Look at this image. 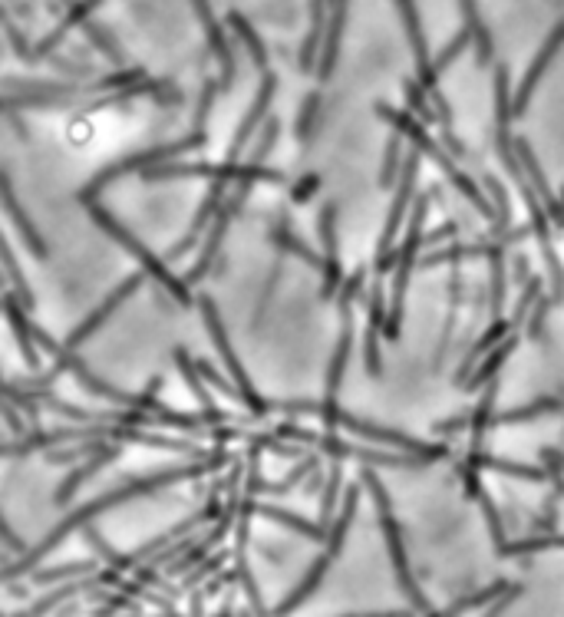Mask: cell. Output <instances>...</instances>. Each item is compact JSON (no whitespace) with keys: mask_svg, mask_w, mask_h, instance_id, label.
<instances>
[{"mask_svg":"<svg viewBox=\"0 0 564 617\" xmlns=\"http://www.w3.org/2000/svg\"><path fill=\"white\" fill-rule=\"evenodd\" d=\"M380 525H383V538H386V548H390V561H393V575H396V585L403 588V594L413 604V611H423V614H433V604L426 601V594L419 591L413 571H409V558H406V548H403V532H400V522L393 519V509H380Z\"/></svg>","mask_w":564,"mask_h":617,"instance_id":"cell-10","label":"cell"},{"mask_svg":"<svg viewBox=\"0 0 564 617\" xmlns=\"http://www.w3.org/2000/svg\"><path fill=\"white\" fill-rule=\"evenodd\" d=\"M278 410L284 413H314L320 423L327 426H337V429H350L353 436H363V439H373V443H383V446H396V449H406V453H416L423 456L426 462L429 459H442L449 453L446 446H429V443H419V439L400 433V429H386V426H373L367 420H357L353 413L340 410L337 400H327L324 403H307V400H294V403H281Z\"/></svg>","mask_w":564,"mask_h":617,"instance_id":"cell-2","label":"cell"},{"mask_svg":"<svg viewBox=\"0 0 564 617\" xmlns=\"http://www.w3.org/2000/svg\"><path fill=\"white\" fill-rule=\"evenodd\" d=\"M357 502H360V489L350 486L347 489V499H344V512L337 515L334 522H330V538H327V555H340V548H344V538L350 532V522L353 515H357Z\"/></svg>","mask_w":564,"mask_h":617,"instance_id":"cell-35","label":"cell"},{"mask_svg":"<svg viewBox=\"0 0 564 617\" xmlns=\"http://www.w3.org/2000/svg\"><path fill=\"white\" fill-rule=\"evenodd\" d=\"M228 27L238 33V40H241V43H245V50L251 53L254 66H258V70H268V50H264L261 37H258V33H254V27L248 24L245 17L238 14V10H231V14H228Z\"/></svg>","mask_w":564,"mask_h":617,"instance_id":"cell-37","label":"cell"},{"mask_svg":"<svg viewBox=\"0 0 564 617\" xmlns=\"http://www.w3.org/2000/svg\"><path fill=\"white\" fill-rule=\"evenodd\" d=\"M466 466L479 469V472L492 469V472H502V476H515V479H528V482H551V469H535V466H525V462L499 459V456L482 453V449H469Z\"/></svg>","mask_w":564,"mask_h":617,"instance_id":"cell-22","label":"cell"},{"mask_svg":"<svg viewBox=\"0 0 564 617\" xmlns=\"http://www.w3.org/2000/svg\"><path fill=\"white\" fill-rule=\"evenodd\" d=\"M327 17H330V0H311V30L304 37V47H301V70H314L317 63V50H320V40L327 37Z\"/></svg>","mask_w":564,"mask_h":617,"instance_id":"cell-27","label":"cell"},{"mask_svg":"<svg viewBox=\"0 0 564 617\" xmlns=\"http://www.w3.org/2000/svg\"><path fill=\"white\" fill-rule=\"evenodd\" d=\"M564 47V20L561 24L555 27L548 33V40H545V47H541V53L535 57V63L528 66V73H525V80H522V86H518L515 90V116H522L525 109H528V99H532V93H535V86H538V80L541 76H545V70H548V63L555 60V53Z\"/></svg>","mask_w":564,"mask_h":617,"instance_id":"cell-16","label":"cell"},{"mask_svg":"<svg viewBox=\"0 0 564 617\" xmlns=\"http://www.w3.org/2000/svg\"><path fill=\"white\" fill-rule=\"evenodd\" d=\"M238 581L245 585L248 591V601H251V608L254 614H264V604H261V594H258V585H254V578H251V571H248V561H245V548H238Z\"/></svg>","mask_w":564,"mask_h":617,"instance_id":"cell-49","label":"cell"},{"mask_svg":"<svg viewBox=\"0 0 564 617\" xmlns=\"http://www.w3.org/2000/svg\"><path fill=\"white\" fill-rule=\"evenodd\" d=\"M505 588H508L505 581H495V585L482 588L479 594H469V598H462V601H456V604H449V608H446V614H466V611H475V608H482L485 601L499 598V594H502Z\"/></svg>","mask_w":564,"mask_h":617,"instance_id":"cell-45","label":"cell"},{"mask_svg":"<svg viewBox=\"0 0 564 617\" xmlns=\"http://www.w3.org/2000/svg\"><path fill=\"white\" fill-rule=\"evenodd\" d=\"M317 489H320V466L307 476V492H317Z\"/></svg>","mask_w":564,"mask_h":617,"instance_id":"cell-63","label":"cell"},{"mask_svg":"<svg viewBox=\"0 0 564 617\" xmlns=\"http://www.w3.org/2000/svg\"><path fill=\"white\" fill-rule=\"evenodd\" d=\"M489 311L499 317L502 314V301H505V241H489Z\"/></svg>","mask_w":564,"mask_h":617,"instance_id":"cell-31","label":"cell"},{"mask_svg":"<svg viewBox=\"0 0 564 617\" xmlns=\"http://www.w3.org/2000/svg\"><path fill=\"white\" fill-rule=\"evenodd\" d=\"M231 215H235V208H231V205L225 202V208H221V212L215 215V222L208 225V228H212V235L205 238L202 251H198V264H195L192 271H188L185 284H198V281L205 278L208 271H212V261L218 258V248H221V241H225V231H228V222H231Z\"/></svg>","mask_w":564,"mask_h":617,"instance_id":"cell-25","label":"cell"},{"mask_svg":"<svg viewBox=\"0 0 564 617\" xmlns=\"http://www.w3.org/2000/svg\"><path fill=\"white\" fill-rule=\"evenodd\" d=\"M83 205H86V212L93 215V222H96L99 228H103L106 235L116 241V245H123V248L129 251V255H132V258H136V261L142 264V271H146L149 278L156 281V284H159V288H162L165 294H172V301H179V304H185V307L192 304V294H188V284H185V278H182V281L175 278V274H172L169 268H165V261H162V258H156V255H152V251H149L146 245H142V241H139L136 235H132V231H126L123 225H119L116 218L109 215L106 208L96 202V198H86Z\"/></svg>","mask_w":564,"mask_h":617,"instance_id":"cell-4","label":"cell"},{"mask_svg":"<svg viewBox=\"0 0 564 617\" xmlns=\"http://www.w3.org/2000/svg\"><path fill=\"white\" fill-rule=\"evenodd\" d=\"M20 406L14 403V400H7V406H4V420H7V429H10V433H14V436H24L27 433V426H24V420H20Z\"/></svg>","mask_w":564,"mask_h":617,"instance_id":"cell-57","label":"cell"},{"mask_svg":"<svg viewBox=\"0 0 564 617\" xmlns=\"http://www.w3.org/2000/svg\"><path fill=\"white\" fill-rule=\"evenodd\" d=\"M317 228H320V241H324V288H320V297L330 301V297L340 291V284H344V274H340V261H337V205L334 202L320 208Z\"/></svg>","mask_w":564,"mask_h":617,"instance_id":"cell-14","label":"cell"},{"mask_svg":"<svg viewBox=\"0 0 564 617\" xmlns=\"http://www.w3.org/2000/svg\"><path fill=\"white\" fill-rule=\"evenodd\" d=\"M215 90H218L215 83H205V90H202V106H198V116H195V126H198V129H202L205 116H208V109H212V103H215Z\"/></svg>","mask_w":564,"mask_h":617,"instance_id":"cell-58","label":"cell"},{"mask_svg":"<svg viewBox=\"0 0 564 617\" xmlns=\"http://www.w3.org/2000/svg\"><path fill=\"white\" fill-rule=\"evenodd\" d=\"M403 132L393 129L390 142H386V156H383V169H380V185L383 189H393L396 182H400V172H403Z\"/></svg>","mask_w":564,"mask_h":617,"instance_id":"cell-38","label":"cell"},{"mask_svg":"<svg viewBox=\"0 0 564 617\" xmlns=\"http://www.w3.org/2000/svg\"><path fill=\"white\" fill-rule=\"evenodd\" d=\"M198 307H202V321H205V327H208V334H212V340H215V347H218V354H221V360H225V367H228V373H231V383H235V387L241 390V403L248 406V410L258 416H268L274 406L264 400V396H258V390H254V383L248 380V373H245V367H241V360L235 357V350H231V344H228V334H225V324H221V317H218V307H215V301L212 297H198Z\"/></svg>","mask_w":564,"mask_h":617,"instance_id":"cell-8","label":"cell"},{"mask_svg":"<svg viewBox=\"0 0 564 617\" xmlns=\"http://www.w3.org/2000/svg\"><path fill=\"white\" fill-rule=\"evenodd\" d=\"M518 594H522V588H505L502 594H499V604H495V608H489V614H499V611H505L508 604H512Z\"/></svg>","mask_w":564,"mask_h":617,"instance_id":"cell-62","label":"cell"},{"mask_svg":"<svg viewBox=\"0 0 564 617\" xmlns=\"http://www.w3.org/2000/svg\"><path fill=\"white\" fill-rule=\"evenodd\" d=\"M106 443H76L73 449H66V453H47L50 462H73V459H80V456H96V453H103Z\"/></svg>","mask_w":564,"mask_h":617,"instance_id":"cell-55","label":"cell"},{"mask_svg":"<svg viewBox=\"0 0 564 617\" xmlns=\"http://www.w3.org/2000/svg\"><path fill=\"white\" fill-rule=\"evenodd\" d=\"M83 532H86V542H90V545L96 548V552H99V555H103V558L109 561V565H116V568H126V555H119L116 548L109 545L106 538L96 532V528H90V525H86Z\"/></svg>","mask_w":564,"mask_h":617,"instance_id":"cell-51","label":"cell"},{"mask_svg":"<svg viewBox=\"0 0 564 617\" xmlns=\"http://www.w3.org/2000/svg\"><path fill=\"white\" fill-rule=\"evenodd\" d=\"M0 535H4V542H7V552H20V555H27V545H20V542H17V535L10 532V525H7V522H0Z\"/></svg>","mask_w":564,"mask_h":617,"instance_id":"cell-61","label":"cell"},{"mask_svg":"<svg viewBox=\"0 0 564 617\" xmlns=\"http://www.w3.org/2000/svg\"><path fill=\"white\" fill-rule=\"evenodd\" d=\"M93 571H96V561H70V565H57V568H33L30 578L37 581V585H57V581L93 575Z\"/></svg>","mask_w":564,"mask_h":617,"instance_id":"cell-39","label":"cell"},{"mask_svg":"<svg viewBox=\"0 0 564 617\" xmlns=\"http://www.w3.org/2000/svg\"><path fill=\"white\" fill-rule=\"evenodd\" d=\"M271 238H274V245H278L281 251H287V255H294V258H301V261L307 264V268L324 271V258H320L317 251H314L311 245H307V241L297 238V231H294L291 225H287L284 218L271 228Z\"/></svg>","mask_w":564,"mask_h":617,"instance_id":"cell-29","label":"cell"},{"mask_svg":"<svg viewBox=\"0 0 564 617\" xmlns=\"http://www.w3.org/2000/svg\"><path fill=\"white\" fill-rule=\"evenodd\" d=\"M449 317H446V327H442V347H439V357L446 354V344H449V337H452V330H456V314H459V301H462V274L459 271H452V278H449Z\"/></svg>","mask_w":564,"mask_h":617,"instance_id":"cell-43","label":"cell"},{"mask_svg":"<svg viewBox=\"0 0 564 617\" xmlns=\"http://www.w3.org/2000/svg\"><path fill=\"white\" fill-rule=\"evenodd\" d=\"M314 189H320V175H304V182L294 189V202H307V195Z\"/></svg>","mask_w":564,"mask_h":617,"instance_id":"cell-59","label":"cell"},{"mask_svg":"<svg viewBox=\"0 0 564 617\" xmlns=\"http://www.w3.org/2000/svg\"><path fill=\"white\" fill-rule=\"evenodd\" d=\"M192 611H195V614L205 611V608H202V594H195V598H192Z\"/></svg>","mask_w":564,"mask_h":617,"instance_id":"cell-64","label":"cell"},{"mask_svg":"<svg viewBox=\"0 0 564 617\" xmlns=\"http://www.w3.org/2000/svg\"><path fill=\"white\" fill-rule=\"evenodd\" d=\"M254 512L264 515V519H274V522L284 525V528H294L297 535L311 538V542H327V538H330V532H327V525H324V522H307V519H301V515L278 509V505H254Z\"/></svg>","mask_w":564,"mask_h":617,"instance_id":"cell-28","label":"cell"},{"mask_svg":"<svg viewBox=\"0 0 564 617\" xmlns=\"http://www.w3.org/2000/svg\"><path fill=\"white\" fill-rule=\"evenodd\" d=\"M337 495H340V466L330 469L327 486H324V495H320V522H324V525H330V519H334Z\"/></svg>","mask_w":564,"mask_h":617,"instance_id":"cell-46","label":"cell"},{"mask_svg":"<svg viewBox=\"0 0 564 617\" xmlns=\"http://www.w3.org/2000/svg\"><path fill=\"white\" fill-rule=\"evenodd\" d=\"M99 4H103V0H80V4H73V7H70V14H66V20H63V24H60L57 30H53L47 40L40 43L37 57H50V53H53V47H57V43H60V40L66 37V30H70V27H83V24H86V17H90V10H93V7H99Z\"/></svg>","mask_w":564,"mask_h":617,"instance_id":"cell-36","label":"cell"},{"mask_svg":"<svg viewBox=\"0 0 564 617\" xmlns=\"http://www.w3.org/2000/svg\"><path fill=\"white\" fill-rule=\"evenodd\" d=\"M561 410V400L555 396H541V400L528 403V406H518V410H508V413H495L489 429H499V426H512V423H532V420H541V416L548 413H558Z\"/></svg>","mask_w":564,"mask_h":617,"instance_id":"cell-33","label":"cell"},{"mask_svg":"<svg viewBox=\"0 0 564 617\" xmlns=\"http://www.w3.org/2000/svg\"><path fill=\"white\" fill-rule=\"evenodd\" d=\"M142 284H146V271H139V274H129V278H126L123 284H119V288H116L113 294H109L106 301L99 304L96 311H93L90 317H86V321H83L80 327H73V330H70V337H66V347H70V350H76V347H80V344H86V340H90V337L96 334V330L103 327V324L109 321V317L116 314V307L123 304L129 294H136V291L142 288Z\"/></svg>","mask_w":564,"mask_h":617,"instance_id":"cell-11","label":"cell"},{"mask_svg":"<svg viewBox=\"0 0 564 617\" xmlns=\"http://www.w3.org/2000/svg\"><path fill=\"white\" fill-rule=\"evenodd\" d=\"M469 43H472V33H469V30H462V33H459V37H456V40H452V43H449V47H446V50H442V53H439V60H436V73H442V70H446V66H449L452 60H456V57H459V53H462V50H466V47H469Z\"/></svg>","mask_w":564,"mask_h":617,"instance_id":"cell-54","label":"cell"},{"mask_svg":"<svg viewBox=\"0 0 564 617\" xmlns=\"http://www.w3.org/2000/svg\"><path fill=\"white\" fill-rule=\"evenodd\" d=\"M396 7H400L403 14V24H406V33H409V43H413V57H416V73H419V83L426 86L429 93L439 90L436 86V60L429 57V47H426V33H423V24H419V14H416V4L413 0H396Z\"/></svg>","mask_w":564,"mask_h":617,"instance_id":"cell-15","label":"cell"},{"mask_svg":"<svg viewBox=\"0 0 564 617\" xmlns=\"http://www.w3.org/2000/svg\"><path fill=\"white\" fill-rule=\"evenodd\" d=\"M317 109H320V96H317V93H311V96L304 99L301 116H297V139H311V129H314Z\"/></svg>","mask_w":564,"mask_h":617,"instance_id":"cell-53","label":"cell"},{"mask_svg":"<svg viewBox=\"0 0 564 617\" xmlns=\"http://www.w3.org/2000/svg\"><path fill=\"white\" fill-rule=\"evenodd\" d=\"M518 347V337L515 334H508L505 340H502V344L499 347H492L489 350V354H485L482 357V363H479V367H475L472 370V377L466 380V393H475V390H482L485 387V383H489V380H495V377H499V370H502V363L508 360V354H512V350Z\"/></svg>","mask_w":564,"mask_h":617,"instance_id":"cell-26","label":"cell"},{"mask_svg":"<svg viewBox=\"0 0 564 617\" xmlns=\"http://www.w3.org/2000/svg\"><path fill=\"white\" fill-rule=\"evenodd\" d=\"M116 456H119V446H106L103 453H96V456H93L90 462H83L80 469H73L70 476H66V482H63V486L57 489V495H53V505H66V502H70V499H73V492L80 489L83 482L90 479V476H93V472H96L99 466H106V462H113Z\"/></svg>","mask_w":564,"mask_h":617,"instance_id":"cell-30","label":"cell"},{"mask_svg":"<svg viewBox=\"0 0 564 617\" xmlns=\"http://www.w3.org/2000/svg\"><path fill=\"white\" fill-rule=\"evenodd\" d=\"M482 505V512H485V522H489V532H492V542H495V548H502L505 545V532H502V515H499V509H495V502L489 499V495H479V499H475Z\"/></svg>","mask_w":564,"mask_h":617,"instance_id":"cell-50","label":"cell"},{"mask_svg":"<svg viewBox=\"0 0 564 617\" xmlns=\"http://www.w3.org/2000/svg\"><path fill=\"white\" fill-rule=\"evenodd\" d=\"M429 215V195H419L413 202V215H409V228H406V241L400 245V261H396V274H393V297H390V314H386V327L383 337L386 340H400V327H403V301H406V288L409 278H413V264L419 248L426 245L423 238V225Z\"/></svg>","mask_w":564,"mask_h":617,"instance_id":"cell-6","label":"cell"},{"mask_svg":"<svg viewBox=\"0 0 564 617\" xmlns=\"http://www.w3.org/2000/svg\"><path fill=\"white\" fill-rule=\"evenodd\" d=\"M551 548H564V535H538V538H525V542H512L495 548L499 558H512V555H535V552H551Z\"/></svg>","mask_w":564,"mask_h":617,"instance_id":"cell-40","label":"cell"},{"mask_svg":"<svg viewBox=\"0 0 564 617\" xmlns=\"http://www.w3.org/2000/svg\"><path fill=\"white\" fill-rule=\"evenodd\" d=\"M274 90H278V76L264 70V83H261L258 96H254V106L248 109V116L241 119L235 139H231V146H228V162H238L241 152H245L248 142L254 139V132H258V126H264V116H268V109H271Z\"/></svg>","mask_w":564,"mask_h":617,"instance_id":"cell-13","label":"cell"},{"mask_svg":"<svg viewBox=\"0 0 564 617\" xmlns=\"http://www.w3.org/2000/svg\"><path fill=\"white\" fill-rule=\"evenodd\" d=\"M83 30H86V37H90V40L96 43V50H103L113 63H123V50L116 47V40L109 37V33H106L103 27H96V24H90V20H86Z\"/></svg>","mask_w":564,"mask_h":617,"instance_id":"cell-48","label":"cell"},{"mask_svg":"<svg viewBox=\"0 0 564 617\" xmlns=\"http://www.w3.org/2000/svg\"><path fill=\"white\" fill-rule=\"evenodd\" d=\"M221 462H225V453H215V456H208L205 462H198V466H185V469H165V472H159V476H149V479H139V482H129V486H123V489H116V492H109V495H99L96 502H90V505H83V509H76L70 519L66 522H60L57 528H53V532L43 538V542L33 548V552H27V555H20V561H7L4 565V581H14L17 575H30L33 568L40 565V558H47L53 548H57L60 542L70 532H76V528H86L90 525L93 519L99 512H109V509H116V505H123V502H129V499H142V495H149V492H159V489H165V486H175V482H182V479H195V476H202V472H208V469H218Z\"/></svg>","mask_w":564,"mask_h":617,"instance_id":"cell-1","label":"cell"},{"mask_svg":"<svg viewBox=\"0 0 564 617\" xmlns=\"http://www.w3.org/2000/svg\"><path fill=\"white\" fill-rule=\"evenodd\" d=\"M330 558L334 555H320L314 565H311V571H307V578L301 581V585H297L291 594H287L284 598V604H278V614H291V611H297L301 608V604L311 598V594L320 588V581H324V575H327V568H330Z\"/></svg>","mask_w":564,"mask_h":617,"instance_id":"cell-32","label":"cell"},{"mask_svg":"<svg viewBox=\"0 0 564 617\" xmlns=\"http://www.w3.org/2000/svg\"><path fill=\"white\" fill-rule=\"evenodd\" d=\"M515 152H518V159H522V169L528 172V182H532V189L538 192L541 205H545V212L551 215V222H555L558 228H564V205L558 202L555 195H551L548 179H545V172H541V165H538V159H535L532 146H528L525 139H515Z\"/></svg>","mask_w":564,"mask_h":617,"instance_id":"cell-18","label":"cell"},{"mask_svg":"<svg viewBox=\"0 0 564 617\" xmlns=\"http://www.w3.org/2000/svg\"><path fill=\"white\" fill-rule=\"evenodd\" d=\"M0 189H4V212H7V218H10V225H14L17 235L24 238V245L30 248V255L43 261V258H47V241L37 235V228H33L30 218L20 212L17 195H14V185H10L7 175H4V182H0Z\"/></svg>","mask_w":564,"mask_h":617,"instance_id":"cell-24","label":"cell"},{"mask_svg":"<svg viewBox=\"0 0 564 617\" xmlns=\"http://www.w3.org/2000/svg\"><path fill=\"white\" fill-rule=\"evenodd\" d=\"M221 561H225V552H221V555H215V558H205L202 565H198V571H195V575H192V578H185V588H195V585H198V581H202V578L215 575V571L221 568Z\"/></svg>","mask_w":564,"mask_h":617,"instance_id":"cell-56","label":"cell"},{"mask_svg":"<svg viewBox=\"0 0 564 617\" xmlns=\"http://www.w3.org/2000/svg\"><path fill=\"white\" fill-rule=\"evenodd\" d=\"M278 436L284 439H294V443H307L314 449H324V453L337 456V459H360V462H370V466H390V469H423V456L409 453V456H390V453H380V449H363V446H350L344 439L330 436V433H314V429H301V426H291L284 423L278 426Z\"/></svg>","mask_w":564,"mask_h":617,"instance_id":"cell-7","label":"cell"},{"mask_svg":"<svg viewBox=\"0 0 564 617\" xmlns=\"http://www.w3.org/2000/svg\"><path fill=\"white\" fill-rule=\"evenodd\" d=\"M406 99H409V109H413L416 119H426V123H439V113L429 99V90L419 80H406Z\"/></svg>","mask_w":564,"mask_h":617,"instance_id":"cell-41","label":"cell"},{"mask_svg":"<svg viewBox=\"0 0 564 617\" xmlns=\"http://www.w3.org/2000/svg\"><path fill=\"white\" fill-rule=\"evenodd\" d=\"M416 165H419V149H416V152H409L406 162H403V172H400V189H396L393 208H390V218H386V228H383V235H380V248H376V258H383V255H390V251H393L396 231H400L406 208H409V202H413Z\"/></svg>","mask_w":564,"mask_h":617,"instance_id":"cell-12","label":"cell"},{"mask_svg":"<svg viewBox=\"0 0 564 617\" xmlns=\"http://www.w3.org/2000/svg\"><path fill=\"white\" fill-rule=\"evenodd\" d=\"M545 314H548V301H541L535 311H532V321H528V337H541V324H545Z\"/></svg>","mask_w":564,"mask_h":617,"instance_id":"cell-60","label":"cell"},{"mask_svg":"<svg viewBox=\"0 0 564 617\" xmlns=\"http://www.w3.org/2000/svg\"><path fill=\"white\" fill-rule=\"evenodd\" d=\"M4 314H7V324L14 327L17 334V347L20 354L27 357V367L30 370H40V354H37V340H33V324H30V311L24 307L17 294H4Z\"/></svg>","mask_w":564,"mask_h":617,"instance_id":"cell-19","label":"cell"},{"mask_svg":"<svg viewBox=\"0 0 564 617\" xmlns=\"http://www.w3.org/2000/svg\"><path fill=\"white\" fill-rule=\"evenodd\" d=\"M4 274H7V281L14 284V291L17 297L24 301L27 311H33V291H30V284L20 278V268H17V261H14V251H10V245H4Z\"/></svg>","mask_w":564,"mask_h":617,"instance_id":"cell-44","label":"cell"},{"mask_svg":"<svg viewBox=\"0 0 564 617\" xmlns=\"http://www.w3.org/2000/svg\"><path fill=\"white\" fill-rule=\"evenodd\" d=\"M380 334H383V327L367 321V334H363V340H367V350H363V367H367L370 377H380V370H383V363H380Z\"/></svg>","mask_w":564,"mask_h":617,"instance_id":"cell-42","label":"cell"},{"mask_svg":"<svg viewBox=\"0 0 564 617\" xmlns=\"http://www.w3.org/2000/svg\"><path fill=\"white\" fill-rule=\"evenodd\" d=\"M142 179L146 182H169V179H212V182H274L284 185L287 179L281 172L264 169L258 162H156L149 169H142Z\"/></svg>","mask_w":564,"mask_h":617,"instance_id":"cell-5","label":"cell"},{"mask_svg":"<svg viewBox=\"0 0 564 617\" xmlns=\"http://www.w3.org/2000/svg\"><path fill=\"white\" fill-rule=\"evenodd\" d=\"M278 132H281V123H278V119H268V123H264V136H261L258 142H254V149H251L248 162H258V165H264V159L271 156L274 142H278Z\"/></svg>","mask_w":564,"mask_h":617,"instance_id":"cell-47","label":"cell"},{"mask_svg":"<svg viewBox=\"0 0 564 617\" xmlns=\"http://www.w3.org/2000/svg\"><path fill=\"white\" fill-rule=\"evenodd\" d=\"M376 116L386 119V123H390L396 132H403V136H406L409 142H413V146H416L419 152H423L426 159H433V162L439 165V172L446 175V179H449L452 185H456V189H459L462 195H466L475 208H479V215L492 218V222H495V218H499V212H495V205H492V198H485V195H482V189H479V185H475V179H469V175L462 172L456 162H452L456 156L442 152V142H436L433 136H429V132H426L423 126H419L413 116L396 113V109H390L386 103H376Z\"/></svg>","mask_w":564,"mask_h":617,"instance_id":"cell-3","label":"cell"},{"mask_svg":"<svg viewBox=\"0 0 564 617\" xmlns=\"http://www.w3.org/2000/svg\"><path fill=\"white\" fill-rule=\"evenodd\" d=\"M258 449L261 446H254V453H251V479H248V495H287L291 492L297 482L301 479H307L311 476V472L320 466V459L317 456H304V462L301 466H297L291 476H284L281 482H264L261 476H258Z\"/></svg>","mask_w":564,"mask_h":617,"instance_id":"cell-20","label":"cell"},{"mask_svg":"<svg viewBox=\"0 0 564 617\" xmlns=\"http://www.w3.org/2000/svg\"><path fill=\"white\" fill-rule=\"evenodd\" d=\"M198 146H205V132H202V129H195L192 136H185V139H179V142H169V146H156V149H146V152H136V156L119 159L116 165H109V169L96 172V179L80 192V202H86V198H96L99 192L106 189V185H113L119 175L136 172V169L142 172V169H149V165H156V162L169 159V156H179V152H192V149H198Z\"/></svg>","mask_w":564,"mask_h":617,"instance_id":"cell-9","label":"cell"},{"mask_svg":"<svg viewBox=\"0 0 564 617\" xmlns=\"http://www.w3.org/2000/svg\"><path fill=\"white\" fill-rule=\"evenodd\" d=\"M195 367H198V373H202V377L208 380V383H215V387L221 390V393H225V396H231V400H238L241 403V390L235 387V383H228L225 377H221V373L212 367V363H208V360H195Z\"/></svg>","mask_w":564,"mask_h":617,"instance_id":"cell-52","label":"cell"},{"mask_svg":"<svg viewBox=\"0 0 564 617\" xmlns=\"http://www.w3.org/2000/svg\"><path fill=\"white\" fill-rule=\"evenodd\" d=\"M192 7H195L198 20H202L205 37H208V43H212L215 57H218V63H221V83H218V86H221V90H228V86L235 83V57H231V47H228L225 33H221V24L215 20L212 4H208V0H192Z\"/></svg>","mask_w":564,"mask_h":617,"instance_id":"cell-17","label":"cell"},{"mask_svg":"<svg viewBox=\"0 0 564 617\" xmlns=\"http://www.w3.org/2000/svg\"><path fill=\"white\" fill-rule=\"evenodd\" d=\"M347 7L350 0H330V17H327V37H324V53H320V80H327L334 73V63H337V50H340V37H344V27H347Z\"/></svg>","mask_w":564,"mask_h":617,"instance_id":"cell-23","label":"cell"},{"mask_svg":"<svg viewBox=\"0 0 564 617\" xmlns=\"http://www.w3.org/2000/svg\"><path fill=\"white\" fill-rule=\"evenodd\" d=\"M462 7V17H466V30L472 33L475 40V50H479V63H492V33L489 27L482 24V14H479V4L475 0H459Z\"/></svg>","mask_w":564,"mask_h":617,"instance_id":"cell-34","label":"cell"},{"mask_svg":"<svg viewBox=\"0 0 564 617\" xmlns=\"http://www.w3.org/2000/svg\"><path fill=\"white\" fill-rule=\"evenodd\" d=\"M175 367H179L182 380L188 383V387H192V393H195L198 406H202V420H205L208 426H218V423H225V420H228V413H221L218 406L212 403V396H208V390H205V377H202V373H198L195 360L188 357L185 350H175Z\"/></svg>","mask_w":564,"mask_h":617,"instance_id":"cell-21","label":"cell"}]
</instances>
